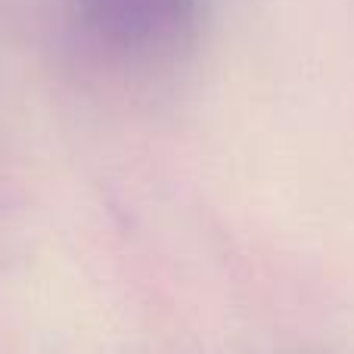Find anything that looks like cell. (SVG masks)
<instances>
[{"label": "cell", "instance_id": "6da1fadb", "mask_svg": "<svg viewBox=\"0 0 354 354\" xmlns=\"http://www.w3.org/2000/svg\"><path fill=\"white\" fill-rule=\"evenodd\" d=\"M199 0H75L78 25L115 56L149 59L193 31Z\"/></svg>", "mask_w": 354, "mask_h": 354}]
</instances>
